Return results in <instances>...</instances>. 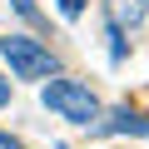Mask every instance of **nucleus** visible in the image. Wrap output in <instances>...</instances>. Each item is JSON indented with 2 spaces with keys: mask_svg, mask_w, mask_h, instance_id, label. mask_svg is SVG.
Instances as JSON below:
<instances>
[{
  "mask_svg": "<svg viewBox=\"0 0 149 149\" xmlns=\"http://www.w3.org/2000/svg\"><path fill=\"white\" fill-rule=\"evenodd\" d=\"M40 100H45V109H55L60 119H70V124H95L100 119V100L90 95V85H80V80H50L45 90H40Z\"/></svg>",
  "mask_w": 149,
  "mask_h": 149,
  "instance_id": "nucleus-1",
  "label": "nucleus"
},
{
  "mask_svg": "<svg viewBox=\"0 0 149 149\" xmlns=\"http://www.w3.org/2000/svg\"><path fill=\"white\" fill-rule=\"evenodd\" d=\"M0 55H5V65H10L15 80H45V74L60 70V60L40 40H30V35H5V40H0Z\"/></svg>",
  "mask_w": 149,
  "mask_h": 149,
  "instance_id": "nucleus-2",
  "label": "nucleus"
},
{
  "mask_svg": "<svg viewBox=\"0 0 149 149\" xmlns=\"http://www.w3.org/2000/svg\"><path fill=\"white\" fill-rule=\"evenodd\" d=\"M90 129H95V134H144V139H149V119H144V114H134L129 104H124V109H114V114H100Z\"/></svg>",
  "mask_w": 149,
  "mask_h": 149,
  "instance_id": "nucleus-3",
  "label": "nucleus"
},
{
  "mask_svg": "<svg viewBox=\"0 0 149 149\" xmlns=\"http://www.w3.org/2000/svg\"><path fill=\"white\" fill-rule=\"evenodd\" d=\"M104 15L114 30H139V20L149 15V0H104Z\"/></svg>",
  "mask_w": 149,
  "mask_h": 149,
  "instance_id": "nucleus-4",
  "label": "nucleus"
},
{
  "mask_svg": "<svg viewBox=\"0 0 149 149\" xmlns=\"http://www.w3.org/2000/svg\"><path fill=\"white\" fill-rule=\"evenodd\" d=\"M10 5H15V10H20V15L30 20V25H45V15L35 10V0H10Z\"/></svg>",
  "mask_w": 149,
  "mask_h": 149,
  "instance_id": "nucleus-5",
  "label": "nucleus"
},
{
  "mask_svg": "<svg viewBox=\"0 0 149 149\" xmlns=\"http://www.w3.org/2000/svg\"><path fill=\"white\" fill-rule=\"evenodd\" d=\"M85 5H90V0H60V10L74 20V15H85Z\"/></svg>",
  "mask_w": 149,
  "mask_h": 149,
  "instance_id": "nucleus-6",
  "label": "nucleus"
},
{
  "mask_svg": "<svg viewBox=\"0 0 149 149\" xmlns=\"http://www.w3.org/2000/svg\"><path fill=\"white\" fill-rule=\"evenodd\" d=\"M0 149H25V144H20V139H10L5 129H0Z\"/></svg>",
  "mask_w": 149,
  "mask_h": 149,
  "instance_id": "nucleus-7",
  "label": "nucleus"
},
{
  "mask_svg": "<svg viewBox=\"0 0 149 149\" xmlns=\"http://www.w3.org/2000/svg\"><path fill=\"white\" fill-rule=\"evenodd\" d=\"M0 104H10V80L0 74Z\"/></svg>",
  "mask_w": 149,
  "mask_h": 149,
  "instance_id": "nucleus-8",
  "label": "nucleus"
}]
</instances>
